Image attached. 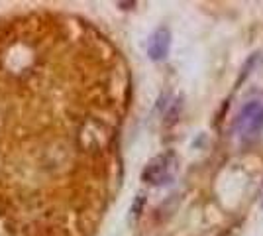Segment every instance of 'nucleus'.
<instances>
[{
    "mask_svg": "<svg viewBox=\"0 0 263 236\" xmlns=\"http://www.w3.org/2000/svg\"><path fill=\"white\" fill-rule=\"evenodd\" d=\"M177 169H179V157L175 152H165L155 156L145 169L142 171V179L149 185H163L175 177Z\"/></svg>",
    "mask_w": 263,
    "mask_h": 236,
    "instance_id": "1",
    "label": "nucleus"
},
{
    "mask_svg": "<svg viewBox=\"0 0 263 236\" xmlns=\"http://www.w3.org/2000/svg\"><path fill=\"white\" fill-rule=\"evenodd\" d=\"M234 132L241 138H253L263 132V102L252 101L241 108L234 122Z\"/></svg>",
    "mask_w": 263,
    "mask_h": 236,
    "instance_id": "2",
    "label": "nucleus"
},
{
    "mask_svg": "<svg viewBox=\"0 0 263 236\" xmlns=\"http://www.w3.org/2000/svg\"><path fill=\"white\" fill-rule=\"evenodd\" d=\"M171 49V32L169 28H159L152 38H149V44H147V56L152 57L154 61H161L167 57Z\"/></svg>",
    "mask_w": 263,
    "mask_h": 236,
    "instance_id": "3",
    "label": "nucleus"
},
{
    "mask_svg": "<svg viewBox=\"0 0 263 236\" xmlns=\"http://www.w3.org/2000/svg\"><path fill=\"white\" fill-rule=\"evenodd\" d=\"M261 205H263V203H261Z\"/></svg>",
    "mask_w": 263,
    "mask_h": 236,
    "instance_id": "4",
    "label": "nucleus"
}]
</instances>
